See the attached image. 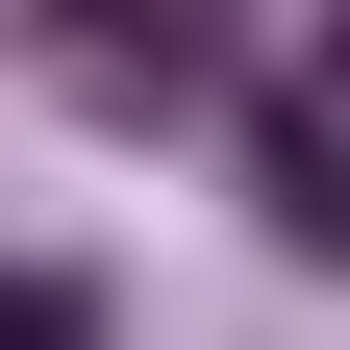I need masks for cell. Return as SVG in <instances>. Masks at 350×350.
Returning a JSON list of instances; mask_svg holds the SVG:
<instances>
[{
	"label": "cell",
	"instance_id": "obj_1",
	"mask_svg": "<svg viewBox=\"0 0 350 350\" xmlns=\"http://www.w3.org/2000/svg\"><path fill=\"white\" fill-rule=\"evenodd\" d=\"M325 175H350V150H325V100H250V200H275V226H300V250H325V226H350Z\"/></svg>",
	"mask_w": 350,
	"mask_h": 350
},
{
	"label": "cell",
	"instance_id": "obj_3",
	"mask_svg": "<svg viewBox=\"0 0 350 350\" xmlns=\"http://www.w3.org/2000/svg\"><path fill=\"white\" fill-rule=\"evenodd\" d=\"M0 350H100V325H75V300H51V275H0Z\"/></svg>",
	"mask_w": 350,
	"mask_h": 350
},
{
	"label": "cell",
	"instance_id": "obj_2",
	"mask_svg": "<svg viewBox=\"0 0 350 350\" xmlns=\"http://www.w3.org/2000/svg\"><path fill=\"white\" fill-rule=\"evenodd\" d=\"M75 25H100V51H150V75L200 51V0H75Z\"/></svg>",
	"mask_w": 350,
	"mask_h": 350
}]
</instances>
